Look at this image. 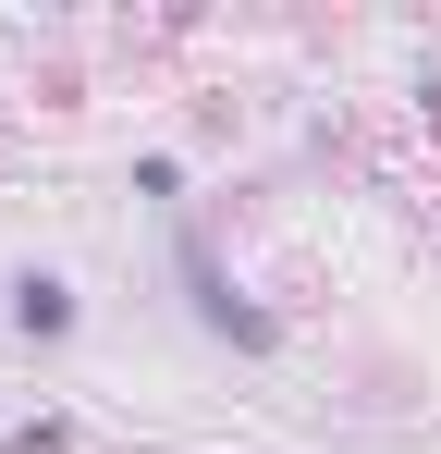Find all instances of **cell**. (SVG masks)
Segmentation results:
<instances>
[{
    "mask_svg": "<svg viewBox=\"0 0 441 454\" xmlns=\"http://www.w3.org/2000/svg\"><path fill=\"white\" fill-rule=\"evenodd\" d=\"M184 307H197V332L245 344V356H270V344H282V319H270V307H258V295L209 258V233H184Z\"/></svg>",
    "mask_w": 441,
    "mask_h": 454,
    "instance_id": "cell-1",
    "label": "cell"
},
{
    "mask_svg": "<svg viewBox=\"0 0 441 454\" xmlns=\"http://www.w3.org/2000/svg\"><path fill=\"white\" fill-rule=\"evenodd\" d=\"M0 319H12L25 344H74V332H86V295H74L50 258H25V270L0 283Z\"/></svg>",
    "mask_w": 441,
    "mask_h": 454,
    "instance_id": "cell-2",
    "label": "cell"
},
{
    "mask_svg": "<svg viewBox=\"0 0 441 454\" xmlns=\"http://www.w3.org/2000/svg\"><path fill=\"white\" fill-rule=\"evenodd\" d=\"M135 197H147V209H172V197H184V160L147 148V160H135Z\"/></svg>",
    "mask_w": 441,
    "mask_h": 454,
    "instance_id": "cell-3",
    "label": "cell"
},
{
    "mask_svg": "<svg viewBox=\"0 0 441 454\" xmlns=\"http://www.w3.org/2000/svg\"><path fill=\"white\" fill-rule=\"evenodd\" d=\"M0 442H12V454H74V418H12Z\"/></svg>",
    "mask_w": 441,
    "mask_h": 454,
    "instance_id": "cell-4",
    "label": "cell"
}]
</instances>
